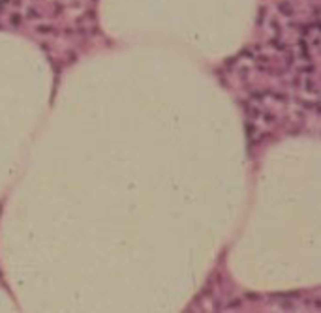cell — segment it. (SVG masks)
Listing matches in <instances>:
<instances>
[{"instance_id": "6da1fadb", "label": "cell", "mask_w": 321, "mask_h": 313, "mask_svg": "<svg viewBox=\"0 0 321 313\" xmlns=\"http://www.w3.org/2000/svg\"><path fill=\"white\" fill-rule=\"evenodd\" d=\"M270 45H272L274 49H278V51H285V43L280 41V39H272V41H270Z\"/></svg>"}]
</instances>
